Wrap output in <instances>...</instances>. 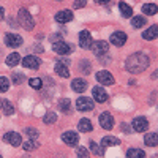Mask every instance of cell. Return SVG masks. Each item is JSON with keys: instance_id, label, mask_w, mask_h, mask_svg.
<instances>
[{"instance_id": "10", "label": "cell", "mask_w": 158, "mask_h": 158, "mask_svg": "<svg viewBox=\"0 0 158 158\" xmlns=\"http://www.w3.org/2000/svg\"><path fill=\"white\" fill-rule=\"evenodd\" d=\"M92 43H94V41H92V35H90V32L82 30L81 33H79V44H81L82 49H90Z\"/></svg>"}, {"instance_id": "17", "label": "cell", "mask_w": 158, "mask_h": 158, "mask_svg": "<svg viewBox=\"0 0 158 158\" xmlns=\"http://www.w3.org/2000/svg\"><path fill=\"white\" fill-rule=\"evenodd\" d=\"M94 98L98 101V103H104L108 100V94H106V90H104L103 87H100V85H97L95 89H94Z\"/></svg>"}, {"instance_id": "20", "label": "cell", "mask_w": 158, "mask_h": 158, "mask_svg": "<svg viewBox=\"0 0 158 158\" xmlns=\"http://www.w3.org/2000/svg\"><path fill=\"white\" fill-rule=\"evenodd\" d=\"M0 108H2V111H3L5 115H13V114H15V106H13L8 100L0 101Z\"/></svg>"}, {"instance_id": "7", "label": "cell", "mask_w": 158, "mask_h": 158, "mask_svg": "<svg viewBox=\"0 0 158 158\" xmlns=\"http://www.w3.org/2000/svg\"><path fill=\"white\" fill-rule=\"evenodd\" d=\"M3 141L10 142V146H13V147H18L22 144V136L19 133H15V131H10V133H6L3 136Z\"/></svg>"}, {"instance_id": "4", "label": "cell", "mask_w": 158, "mask_h": 158, "mask_svg": "<svg viewBox=\"0 0 158 158\" xmlns=\"http://www.w3.org/2000/svg\"><path fill=\"white\" fill-rule=\"evenodd\" d=\"M76 108H77V111H92L95 108V104H94V101H92L90 98H87V97H79L77 100H76Z\"/></svg>"}, {"instance_id": "40", "label": "cell", "mask_w": 158, "mask_h": 158, "mask_svg": "<svg viewBox=\"0 0 158 158\" xmlns=\"http://www.w3.org/2000/svg\"><path fill=\"white\" fill-rule=\"evenodd\" d=\"M120 128H122V131H127V133L130 131V127H128L127 123H122V127H120Z\"/></svg>"}, {"instance_id": "28", "label": "cell", "mask_w": 158, "mask_h": 158, "mask_svg": "<svg viewBox=\"0 0 158 158\" xmlns=\"http://www.w3.org/2000/svg\"><path fill=\"white\" fill-rule=\"evenodd\" d=\"M118 8H120V13L125 16V18H131L133 16V10H131V6L130 5H127V3H123V2H120L118 3Z\"/></svg>"}, {"instance_id": "25", "label": "cell", "mask_w": 158, "mask_h": 158, "mask_svg": "<svg viewBox=\"0 0 158 158\" xmlns=\"http://www.w3.org/2000/svg\"><path fill=\"white\" fill-rule=\"evenodd\" d=\"M142 11H144V15H147V16H153L158 13V6L155 3H146L142 6Z\"/></svg>"}, {"instance_id": "29", "label": "cell", "mask_w": 158, "mask_h": 158, "mask_svg": "<svg viewBox=\"0 0 158 158\" xmlns=\"http://www.w3.org/2000/svg\"><path fill=\"white\" fill-rule=\"evenodd\" d=\"M90 150L94 152L95 155H98V156H103V155H104V147H103V146H98V144L94 142V141L90 142Z\"/></svg>"}, {"instance_id": "14", "label": "cell", "mask_w": 158, "mask_h": 158, "mask_svg": "<svg viewBox=\"0 0 158 158\" xmlns=\"http://www.w3.org/2000/svg\"><path fill=\"white\" fill-rule=\"evenodd\" d=\"M125 41H127V33L123 32H114L111 35V43L114 46H123Z\"/></svg>"}, {"instance_id": "31", "label": "cell", "mask_w": 158, "mask_h": 158, "mask_svg": "<svg viewBox=\"0 0 158 158\" xmlns=\"http://www.w3.org/2000/svg\"><path fill=\"white\" fill-rule=\"evenodd\" d=\"M38 146H40V144H38L36 141H33V139H32V141L24 142V144H22V149H24V150H27V152H32V150H35Z\"/></svg>"}, {"instance_id": "19", "label": "cell", "mask_w": 158, "mask_h": 158, "mask_svg": "<svg viewBox=\"0 0 158 158\" xmlns=\"http://www.w3.org/2000/svg\"><path fill=\"white\" fill-rule=\"evenodd\" d=\"M144 142L149 147H155L158 146V133H147L146 138H144Z\"/></svg>"}, {"instance_id": "12", "label": "cell", "mask_w": 158, "mask_h": 158, "mask_svg": "<svg viewBox=\"0 0 158 158\" xmlns=\"http://www.w3.org/2000/svg\"><path fill=\"white\" fill-rule=\"evenodd\" d=\"M100 125L104 128V130H111L114 127V117L109 114V112H103L100 115Z\"/></svg>"}, {"instance_id": "2", "label": "cell", "mask_w": 158, "mask_h": 158, "mask_svg": "<svg viewBox=\"0 0 158 158\" xmlns=\"http://www.w3.org/2000/svg\"><path fill=\"white\" fill-rule=\"evenodd\" d=\"M18 19H19V24L22 25L24 29H27V30H32L35 27V21L32 18V15L25 10V8H21L19 13H18Z\"/></svg>"}, {"instance_id": "22", "label": "cell", "mask_w": 158, "mask_h": 158, "mask_svg": "<svg viewBox=\"0 0 158 158\" xmlns=\"http://www.w3.org/2000/svg\"><path fill=\"white\" fill-rule=\"evenodd\" d=\"M18 63H21V56L18 54V52H13V54H10L8 57H6V65L8 67H16Z\"/></svg>"}, {"instance_id": "16", "label": "cell", "mask_w": 158, "mask_h": 158, "mask_svg": "<svg viewBox=\"0 0 158 158\" xmlns=\"http://www.w3.org/2000/svg\"><path fill=\"white\" fill-rule=\"evenodd\" d=\"M71 89H73L74 92H77V94H82V92H85V89H87V82L84 81V79H81V77L73 79Z\"/></svg>"}, {"instance_id": "37", "label": "cell", "mask_w": 158, "mask_h": 158, "mask_svg": "<svg viewBox=\"0 0 158 158\" xmlns=\"http://www.w3.org/2000/svg\"><path fill=\"white\" fill-rule=\"evenodd\" d=\"M77 158H89V150L85 147H79L77 149Z\"/></svg>"}, {"instance_id": "21", "label": "cell", "mask_w": 158, "mask_h": 158, "mask_svg": "<svg viewBox=\"0 0 158 158\" xmlns=\"http://www.w3.org/2000/svg\"><path fill=\"white\" fill-rule=\"evenodd\" d=\"M56 73L60 76V77H68L70 76V71L67 68V65H63L62 62H57L56 63Z\"/></svg>"}, {"instance_id": "23", "label": "cell", "mask_w": 158, "mask_h": 158, "mask_svg": "<svg viewBox=\"0 0 158 158\" xmlns=\"http://www.w3.org/2000/svg\"><path fill=\"white\" fill-rule=\"evenodd\" d=\"M77 128L82 131V133H89V131H92V122L89 120V118H81L79 120V125H77Z\"/></svg>"}, {"instance_id": "15", "label": "cell", "mask_w": 158, "mask_h": 158, "mask_svg": "<svg viewBox=\"0 0 158 158\" xmlns=\"http://www.w3.org/2000/svg\"><path fill=\"white\" fill-rule=\"evenodd\" d=\"M73 19V13L70 10H63V11H59L56 15V21L60 22V24H67Z\"/></svg>"}, {"instance_id": "34", "label": "cell", "mask_w": 158, "mask_h": 158, "mask_svg": "<svg viewBox=\"0 0 158 158\" xmlns=\"http://www.w3.org/2000/svg\"><path fill=\"white\" fill-rule=\"evenodd\" d=\"M8 87H10V81H8L6 77L0 76V94H3V92H6V90H8Z\"/></svg>"}, {"instance_id": "5", "label": "cell", "mask_w": 158, "mask_h": 158, "mask_svg": "<svg viewBox=\"0 0 158 158\" xmlns=\"http://www.w3.org/2000/svg\"><path fill=\"white\" fill-rule=\"evenodd\" d=\"M90 48H92V51H94V54H95V56H104V54H108V51H109V44H108V41H103V40L92 43Z\"/></svg>"}, {"instance_id": "32", "label": "cell", "mask_w": 158, "mask_h": 158, "mask_svg": "<svg viewBox=\"0 0 158 158\" xmlns=\"http://www.w3.org/2000/svg\"><path fill=\"white\" fill-rule=\"evenodd\" d=\"M29 84H30V87L32 89H35V90H40L43 87V81L40 77H32L30 81H29Z\"/></svg>"}, {"instance_id": "24", "label": "cell", "mask_w": 158, "mask_h": 158, "mask_svg": "<svg viewBox=\"0 0 158 158\" xmlns=\"http://www.w3.org/2000/svg\"><path fill=\"white\" fill-rule=\"evenodd\" d=\"M71 108V101L68 100V98H62L60 101H59V109L63 112V114H70V109Z\"/></svg>"}, {"instance_id": "9", "label": "cell", "mask_w": 158, "mask_h": 158, "mask_svg": "<svg viewBox=\"0 0 158 158\" xmlns=\"http://www.w3.org/2000/svg\"><path fill=\"white\" fill-rule=\"evenodd\" d=\"M97 81L103 85H112L114 84V76L108 71H98L97 73Z\"/></svg>"}, {"instance_id": "44", "label": "cell", "mask_w": 158, "mask_h": 158, "mask_svg": "<svg viewBox=\"0 0 158 158\" xmlns=\"http://www.w3.org/2000/svg\"><path fill=\"white\" fill-rule=\"evenodd\" d=\"M0 158H2V155H0Z\"/></svg>"}, {"instance_id": "26", "label": "cell", "mask_w": 158, "mask_h": 158, "mask_svg": "<svg viewBox=\"0 0 158 158\" xmlns=\"http://www.w3.org/2000/svg\"><path fill=\"white\" fill-rule=\"evenodd\" d=\"M120 144V141H118L117 138L114 136H104L103 141H101V146L103 147H108V146H118Z\"/></svg>"}, {"instance_id": "18", "label": "cell", "mask_w": 158, "mask_h": 158, "mask_svg": "<svg viewBox=\"0 0 158 158\" xmlns=\"http://www.w3.org/2000/svg\"><path fill=\"white\" fill-rule=\"evenodd\" d=\"M156 36H158V27H156V25H150L146 32H142V38L147 40V41H150V40H155Z\"/></svg>"}, {"instance_id": "6", "label": "cell", "mask_w": 158, "mask_h": 158, "mask_svg": "<svg viewBox=\"0 0 158 158\" xmlns=\"http://www.w3.org/2000/svg\"><path fill=\"white\" fill-rule=\"evenodd\" d=\"M131 127H133V130L138 131V133H144V131L149 128V120L146 117H136V118H133Z\"/></svg>"}, {"instance_id": "33", "label": "cell", "mask_w": 158, "mask_h": 158, "mask_svg": "<svg viewBox=\"0 0 158 158\" xmlns=\"http://www.w3.org/2000/svg\"><path fill=\"white\" fill-rule=\"evenodd\" d=\"M56 120H57V114L56 112H48L44 117H43V122L44 123H56Z\"/></svg>"}, {"instance_id": "27", "label": "cell", "mask_w": 158, "mask_h": 158, "mask_svg": "<svg viewBox=\"0 0 158 158\" xmlns=\"http://www.w3.org/2000/svg\"><path fill=\"white\" fill-rule=\"evenodd\" d=\"M127 158H146V152L141 149H130L127 152Z\"/></svg>"}, {"instance_id": "1", "label": "cell", "mask_w": 158, "mask_h": 158, "mask_svg": "<svg viewBox=\"0 0 158 158\" xmlns=\"http://www.w3.org/2000/svg\"><path fill=\"white\" fill-rule=\"evenodd\" d=\"M150 63V59L147 54H144V52H135V54H131L127 62H125V68L130 71V73H142L144 70H147Z\"/></svg>"}, {"instance_id": "13", "label": "cell", "mask_w": 158, "mask_h": 158, "mask_svg": "<svg viewBox=\"0 0 158 158\" xmlns=\"http://www.w3.org/2000/svg\"><path fill=\"white\" fill-rule=\"evenodd\" d=\"M40 63H41V62H40V59L35 57V56H27V57L22 59V67H25V68L36 70L40 67Z\"/></svg>"}, {"instance_id": "42", "label": "cell", "mask_w": 158, "mask_h": 158, "mask_svg": "<svg viewBox=\"0 0 158 158\" xmlns=\"http://www.w3.org/2000/svg\"><path fill=\"white\" fill-rule=\"evenodd\" d=\"M3 15H5V11H3L2 6H0V19H3Z\"/></svg>"}, {"instance_id": "3", "label": "cell", "mask_w": 158, "mask_h": 158, "mask_svg": "<svg viewBox=\"0 0 158 158\" xmlns=\"http://www.w3.org/2000/svg\"><path fill=\"white\" fill-rule=\"evenodd\" d=\"M52 49H54L56 54H60V56H68L73 52V46L67 41H62V40H59V41H54V44H52Z\"/></svg>"}, {"instance_id": "35", "label": "cell", "mask_w": 158, "mask_h": 158, "mask_svg": "<svg viewBox=\"0 0 158 158\" xmlns=\"http://www.w3.org/2000/svg\"><path fill=\"white\" fill-rule=\"evenodd\" d=\"M25 81V76L22 73H13V82L15 84H21Z\"/></svg>"}, {"instance_id": "36", "label": "cell", "mask_w": 158, "mask_h": 158, "mask_svg": "<svg viewBox=\"0 0 158 158\" xmlns=\"http://www.w3.org/2000/svg\"><path fill=\"white\" fill-rule=\"evenodd\" d=\"M25 135H27L29 138H32V139H35V138H38V130L36 128H25Z\"/></svg>"}, {"instance_id": "38", "label": "cell", "mask_w": 158, "mask_h": 158, "mask_svg": "<svg viewBox=\"0 0 158 158\" xmlns=\"http://www.w3.org/2000/svg\"><path fill=\"white\" fill-rule=\"evenodd\" d=\"M81 71L85 73V74L90 73V63H89V62H84V60L81 62Z\"/></svg>"}, {"instance_id": "41", "label": "cell", "mask_w": 158, "mask_h": 158, "mask_svg": "<svg viewBox=\"0 0 158 158\" xmlns=\"http://www.w3.org/2000/svg\"><path fill=\"white\" fill-rule=\"evenodd\" d=\"M97 3H101V5H106V3H109L111 0H95Z\"/></svg>"}, {"instance_id": "8", "label": "cell", "mask_w": 158, "mask_h": 158, "mask_svg": "<svg viewBox=\"0 0 158 158\" xmlns=\"http://www.w3.org/2000/svg\"><path fill=\"white\" fill-rule=\"evenodd\" d=\"M62 141L65 144H68V146L74 147L79 142V136H77V133H74V131H65V133L62 135Z\"/></svg>"}, {"instance_id": "11", "label": "cell", "mask_w": 158, "mask_h": 158, "mask_svg": "<svg viewBox=\"0 0 158 158\" xmlns=\"http://www.w3.org/2000/svg\"><path fill=\"white\" fill-rule=\"evenodd\" d=\"M5 44L10 48H18L22 44V36L16 35V33H8L5 36Z\"/></svg>"}, {"instance_id": "43", "label": "cell", "mask_w": 158, "mask_h": 158, "mask_svg": "<svg viewBox=\"0 0 158 158\" xmlns=\"http://www.w3.org/2000/svg\"><path fill=\"white\" fill-rule=\"evenodd\" d=\"M56 2H60V0H56Z\"/></svg>"}, {"instance_id": "39", "label": "cell", "mask_w": 158, "mask_h": 158, "mask_svg": "<svg viewBox=\"0 0 158 158\" xmlns=\"http://www.w3.org/2000/svg\"><path fill=\"white\" fill-rule=\"evenodd\" d=\"M85 5H87V0H74V3H73V6L77 8V10L79 8H84Z\"/></svg>"}, {"instance_id": "30", "label": "cell", "mask_w": 158, "mask_h": 158, "mask_svg": "<svg viewBox=\"0 0 158 158\" xmlns=\"http://www.w3.org/2000/svg\"><path fill=\"white\" fill-rule=\"evenodd\" d=\"M131 25H133L135 29H141L146 25V19H144L142 16H135L133 19H131Z\"/></svg>"}]
</instances>
